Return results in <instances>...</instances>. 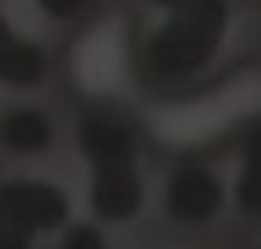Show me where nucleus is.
I'll return each instance as SVG.
<instances>
[{
  "mask_svg": "<svg viewBox=\"0 0 261 249\" xmlns=\"http://www.w3.org/2000/svg\"><path fill=\"white\" fill-rule=\"evenodd\" d=\"M228 197H231V183H225V177L213 164L195 161L186 170H179L173 183V210L179 213V219L192 225L213 222L225 210Z\"/></svg>",
  "mask_w": 261,
  "mask_h": 249,
  "instance_id": "1",
  "label": "nucleus"
},
{
  "mask_svg": "<svg viewBox=\"0 0 261 249\" xmlns=\"http://www.w3.org/2000/svg\"><path fill=\"white\" fill-rule=\"evenodd\" d=\"M249 43H252V49H255V55L261 61V9H258V15L252 18V24H249Z\"/></svg>",
  "mask_w": 261,
  "mask_h": 249,
  "instance_id": "3",
  "label": "nucleus"
},
{
  "mask_svg": "<svg viewBox=\"0 0 261 249\" xmlns=\"http://www.w3.org/2000/svg\"><path fill=\"white\" fill-rule=\"evenodd\" d=\"M231 194L243 216L261 219V116L246 124V131L240 134Z\"/></svg>",
  "mask_w": 261,
  "mask_h": 249,
  "instance_id": "2",
  "label": "nucleus"
}]
</instances>
